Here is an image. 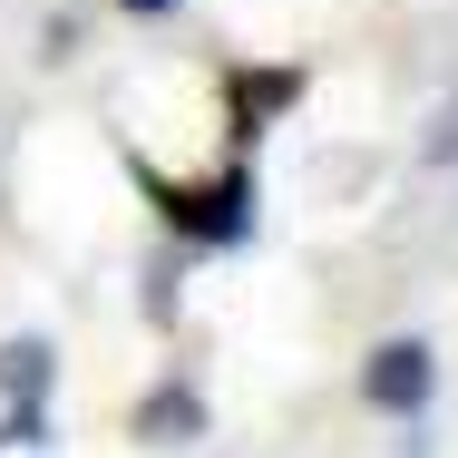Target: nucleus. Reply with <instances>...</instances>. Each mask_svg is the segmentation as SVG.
I'll use <instances>...</instances> for the list:
<instances>
[{"mask_svg": "<svg viewBox=\"0 0 458 458\" xmlns=\"http://www.w3.org/2000/svg\"><path fill=\"white\" fill-rule=\"evenodd\" d=\"M176 225L185 234H244V176L205 185V195H176Z\"/></svg>", "mask_w": 458, "mask_h": 458, "instance_id": "obj_2", "label": "nucleus"}, {"mask_svg": "<svg viewBox=\"0 0 458 458\" xmlns=\"http://www.w3.org/2000/svg\"><path fill=\"white\" fill-rule=\"evenodd\" d=\"M195 429H205V410H195L185 390H157V400L137 410V439H166V449H176V439H195Z\"/></svg>", "mask_w": 458, "mask_h": 458, "instance_id": "obj_3", "label": "nucleus"}, {"mask_svg": "<svg viewBox=\"0 0 458 458\" xmlns=\"http://www.w3.org/2000/svg\"><path fill=\"white\" fill-rule=\"evenodd\" d=\"M429 380H439L429 342H380V352H370V370H361L370 410H420V400H429Z\"/></svg>", "mask_w": 458, "mask_h": 458, "instance_id": "obj_1", "label": "nucleus"}, {"mask_svg": "<svg viewBox=\"0 0 458 458\" xmlns=\"http://www.w3.org/2000/svg\"><path fill=\"white\" fill-rule=\"evenodd\" d=\"M429 157H439V166H449V157H458V98H449V107H439V127H429Z\"/></svg>", "mask_w": 458, "mask_h": 458, "instance_id": "obj_5", "label": "nucleus"}, {"mask_svg": "<svg viewBox=\"0 0 458 458\" xmlns=\"http://www.w3.org/2000/svg\"><path fill=\"white\" fill-rule=\"evenodd\" d=\"M0 380H10L20 400H39V380H49V352H39V342H10V352H0Z\"/></svg>", "mask_w": 458, "mask_h": 458, "instance_id": "obj_4", "label": "nucleus"}, {"mask_svg": "<svg viewBox=\"0 0 458 458\" xmlns=\"http://www.w3.org/2000/svg\"><path fill=\"white\" fill-rule=\"evenodd\" d=\"M127 10H137V20H157V10H176V0H127Z\"/></svg>", "mask_w": 458, "mask_h": 458, "instance_id": "obj_6", "label": "nucleus"}]
</instances>
